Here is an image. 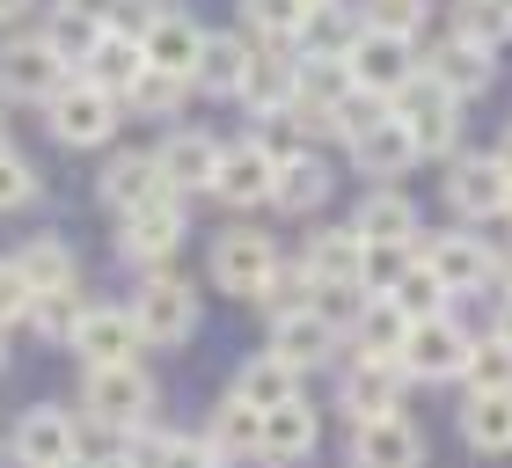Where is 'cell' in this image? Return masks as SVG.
I'll return each instance as SVG.
<instances>
[{"instance_id":"6da1fadb","label":"cell","mask_w":512,"mask_h":468,"mask_svg":"<svg viewBox=\"0 0 512 468\" xmlns=\"http://www.w3.org/2000/svg\"><path fill=\"white\" fill-rule=\"evenodd\" d=\"M454 110H461V96H447V88L425 81V74H410V81L388 96V117L417 139V154H454V132H461Z\"/></svg>"},{"instance_id":"cb8c5ba5","label":"cell","mask_w":512,"mask_h":468,"mask_svg":"<svg viewBox=\"0 0 512 468\" xmlns=\"http://www.w3.org/2000/svg\"><path fill=\"white\" fill-rule=\"evenodd\" d=\"M322 198H330V169H322L308 147L286 154V161L271 169V205H286V213H315Z\"/></svg>"},{"instance_id":"8d00e7d4","label":"cell","mask_w":512,"mask_h":468,"mask_svg":"<svg viewBox=\"0 0 512 468\" xmlns=\"http://www.w3.org/2000/svg\"><path fill=\"white\" fill-rule=\"evenodd\" d=\"M183 88H191V81H176V74H154V66H139V74L118 88V103H132L139 117H169Z\"/></svg>"},{"instance_id":"52a82bcc","label":"cell","mask_w":512,"mask_h":468,"mask_svg":"<svg viewBox=\"0 0 512 468\" xmlns=\"http://www.w3.org/2000/svg\"><path fill=\"white\" fill-rule=\"evenodd\" d=\"M59 81H66V59H59L44 37H8V44H0V96L44 103Z\"/></svg>"},{"instance_id":"e575fe53","label":"cell","mask_w":512,"mask_h":468,"mask_svg":"<svg viewBox=\"0 0 512 468\" xmlns=\"http://www.w3.org/2000/svg\"><path fill=\"white\" fill-rule=\"evenodd\" d=\"M139 66H147V59H139V44L118 37V30H103L96 44H88V74H81V81H96V88H110V96H118Z\"/></svg>"},{"instance_id":"3957f363","label":"cell","mask_w":512,"mask_h":468,"mask_svg":"<svg viewBox=\"0 0 512 468\" xmlns=\"http://www.w3.org/2000/svg\"><path fill=\"white\" fill-rule=\"evenodd\" d=\"M44 110H52V139L59 147H103L110 132H118V96L110 88H96V81H74V88H52L44 96Z\"/></svg>"},{"instance_id":"ee69618b","label":"cell","mask_w":512,"mask_h":468,"mask_svg":"<svg viewBox=\"0 0 512 468\" xmlns=\"http://www.w3.org/2000/svg\"><path fill=\"white\" fill-rule=\"evenodd\" d=\"M22 315H30L44 337H66L81 322V300H74V286H52V293H30V308H22Z\"/></svg>"},{"instance_id":"4dcf8cb0","label":"cell","mask_w":512,"mask_h":468,"mask_svg":"<svg viewBox=\"0 0 512 468\" xmlns=\"http://www.w3.org/2000/svg\"><path fill=\"white\" fill-rule=\"evenodd\" d=\"M242 74H249V44H242V37H205V44H198V66H191L198 88H213V96H235Z\"/></svg>"},{"instance_id":"ac0fdd59","label":"cell","mask_w":512,"mask_h":468,"mask_svg":"<svg viewBox=\"0 0 512 468\" xmlns=\"http://www.w3.org/2000/svg\"><path fill=\"white\" fill-rule=\"evenodd\" d=\"M403 381H410V373L395 359H359L352 373H344V410H352V425H366V417H395Z\"/></svg>"},{"instance_id":"d6a6232c","label":"cell","mask_w":512,"mask_h":468,"mask_svg":"<svg viewBox=\"0 0 512 468\" xmlns=\"http://www.w3.org/2000/svg\"><path fill=\"white\" fill-rule=\"evenodd\" d=\"M461 439L483 454H505L512 447V395H469V410H461Z\"/></svg>"},{"instance_id":"ba28073f","label":"cell","mask_w":512,"mask_h":468,"mask_svg":"<svg viewBox=\"0 0 512 468\" xmlns=\"http://www.w3.org/2000/svg\"><path fill=\"white\" fill-rule=\"evenodd\" d=\"M352 468H425V432L403 410L366 417V425H352Z\"/></svg>"},{"instance_id":"b9f144b4","label":"cell","mask_w":512,"mask_h":468,"mask_svg":"<svg viewBox=\"0 0 512 468\" xmlns=\"http://www.w3.org/2000/svg\"><path fill=\"white\" fill-rule=\"evenodd\" d=\"M461 37H476V44H498L512 37V0H461Z\"/></svg>"},{"instance_id":"d4e9b609","label":"cell","mask_w":512,"mask_h":468,"mask_svg":"<svg viewBox=\"0 0 512 468\" xmlns=\"http://www.w3.org/2000/svg\"><path fill=\"white\" fill-rule=\"evenodd\" d=\"M293 395H300V373L278 359V351H256V359H242V373H235V403L271 410V403H293Z\"/></svg>"},{"instance_id":"277c9868","label":"cell","mask_w":512,"mask_h":468,"mask_svg":"<svg viewBox=\"0 0 512 468\" xmlns=\"http://www.w3.org/2000/svg\"><path fill=\"white\" fill-rule=\"evenodd\" d=\"M344 74H352V88H366V96H395L410 74H417V59H410V37H388V30H366L359 22V37H352V52H344Z\"/></svg>"},{"instance_id":"f5cc1de1","label":"cell","mask_w":512,"mask_h":468,"mask_svg":"<svg viewBox=\"0 0 512 468\" xmlns=\"http://www.w3.org/2000/svg\"><path fill=\"white\" fill-rule=\"evenodd\" d=\"M59 468H88V461H81V454H74V461H59Z\"/></svg>"},{"instance_id":"d590c367","label":"cell","mask_w":512,"mask_h":468,"mask_svg":"<svg viewBox=\"0 0 512 468\" xmlns=\"http://www.w3.org/2000/svg\"><path fill=\"white\" fill-rule=\"evenodd\" d=\"M205 447H213L220 461H235V454H256V410L227 395V403L213 410V425H205Z\"/></svg>"},{"instance_id":"44dd1931","label":"cell","mask_w":512,"mask_h":468,"mask_svg":"<svg viewBox=\"0 0 512 468\" xmlns=\"http://www.w3.org/2000/svg\"><path fill=\"white\" fill-rule=\"evenodd\" d=\"M154 169L169 191H213V169H220V139L213 132H176L169 147L154 154Z\"/></svg>"},{"instance_id":"4316f807","label":"cell","mask_w":512,"mask_h":468,"mask_svg":"<svg viewBox=\"0 0 512 468\" xmlns=\"http://www.w3.org/2000/svg\"><path fill=\"white\" fill-rule=\"evenodd\" d=\"M352 154H359L366 176H403L410 161H417V139L395 125V117H381V125H366V132L352 139Z\"/></svg>"},{"instance_id":"ab89813d","label":"cell","mask_w":512,"mask_h":468,"mask_svg":"<svg viewBox=\"0 0 512 468\" xmlns=\"http://www.w3.org/2000/svg\"><path fill=\"white\" fill-rule=\"evenodd\" d=\"M242 15H249L256 37L286 44V37H300V15H308V0H242Z\"/></svg>"},{"instance_id":"7402d4cb","label":"cell","mask_w":512,"mask_h":468,"mask_svg":"<svg viewBox=\"0 0 512 468\" xmlns=\"http://www.w3.org/2000/svg\"><path fill=\"white\" fill-rule=\"evenodd\" d=\"M154 198H169L154 154H118L103 169V205H110V213H139V205H154Z\"/></svg>"},{"instance_id":"f1b7e54d","label":"cell","mask_w":512,"mask_h":468,"mask_svg":"<svg viewBox=\"0 0 512 468\" xmlns=\"http://www.w3.org/2000/svg\"><path fill=\"white\" fill-rule=\"evenodd\" d=\"M235 96L249 103V117H278V110L293 103V59H256L249 52V74H242Z\"/></svg>"},{"instance_id":"e0dca14e","label":"cell","mask_w":512,"mask_h":468,"mask_svg":"<svg viewBox=\"0 0 512 468\" xmlns=\"http://www.w3.org/2000/svg\"><path fill=\"white\" fill-rule=\"evenodd\" d=\"M447 198H454V213L461 220H498L505 213V198H512V176L498 169V161H454V176H447Z\"/></svg>"},{"instance_id":"7bdbcfd3","label":"cell","mask_w":512,"mask_h":468,"mask_svg":"<svg viewBox=\"0 0 512 468\" xmlns=\"http://www.w3.org/2000/svg\"><path fill=\"white\" fill-rule=\"evenodd\" d=\"M410 256H417V249H403V242H366V256H359V286H366V293H388L395 278L410 271Z\"/></svg>"},{"instance_id":"681fc988","label":"cell","mask_w":512,"mask_h":468,"mask_svg":"<svg viewBox=\"0 0 512 468\" xmlns=\"http://www.w3.org/2000/svg\"><path fill=\"white\" fill-rule=\"evenodd\" d=\"M22 15H30V0H0V30H15Z\"/></svg>"},{"instance_id":"603a6c76","label":"cell","mask_w":512,"mask_h":468,"mask_svg":"<svg viewBox=\"0 0 512 468\" xmlns=\"http://www.w3.org/2000/svg\"><path fill=\"white\" fill-rule=\"evenodd\" d=\"M352 234L359 242H417V205L403 191H366L359 198V213H352Z\"/></svg>"},{"instance_id":"484cf974","label":"cell","mask_w":512,"mask_h":468,"mask_svg":"<svg viewBox=\"0 0 512 468\" xmlns=\"http://www.w3.org/2000/svg\"><path fill=\"white\" fill-rule=\"evenodd\" d=\"M359 256H366L359 234L352 227H330V234H315V242H308V264H300V271H308L315 286H359Z\"/></svg>"},{"instance_id":"7a4b0ae2","label":"cell","mask_w":512,"mask_h":468,"mask_svg":"<svg viewBox=\"0 0 512 468\" xmlns=\"http://www.w3.org/2000/svg\"><path fill=\"white\" fill-rule=\"evenodd\" d=\"M81 410L96 417V425H110V432H132V425H147V410H154V381L132 359L125 366H88Z\"/></svg>"},{"instance_id":"5b68a950","label":"cell","mask_w":512,"mask_h":468,"mask_svg":"<svg viewBox=\"0 0 512 468\" xmlns=\"http://www.w3.org/2000/svg\"><path fill=\"white\" fill-rule=\"evenodd\" d=\"M469 330L461 322H447V315H432V322H410V337H403V351H395V366L403 373H417V381H454L461 366H469Z\"/></svg>"},{"instance_id":"60d3db41","label":"cell","mask_w":512,"mask_h":468,"mask_svg":"<svg viewBox=\"0 0 512 468\" xmlns=\"http://www.w3.org/2000/svg\"><path fill=\"white\" fill-rule=\"evenodd\" d=\"M308 293H315V278L300 271V264H293V271H286V264H271V278H264V286H256L249 300H264L271 315H293V308H308Z\"/></svg>"},{"instance_id":"5bb4252c","label":"cell","mask_w":512,"mask_h":468,"mask_svg":"<svg viewBox=\"0 0 512 468\" xmlns=\"http://www.w3.org/2000/svg\"><path fill=\"white\" fill-rule=\"evenodd\" d=\"M491 74H498L491 44H476V37H461V30L425 59V81H439L447 96H483V88H491Z\"/></svg>"},{"instance_id":"836d02e7","label":"cell","mask_w":512,"mask_h":468,"mask_svg":"<svg viewBox=\"0 0 512 468\" xmlns=\"http://www.w3.org/2000/svg\"><path fill=\"white\" fill-rule=\"evenodd\" d=\"M381 300H395V315H403V322H432V315H447V286H439V278L417 264V256H410V271L395 278Z\"/></svg>"},{"instance_id":"4fadbf2b","label":"cell","mask_w":512,"mask_h":468,"mask_svg":"<svg viewBox=\"0 0 512 468\" xmlns=\"http://www.w3.org/2000/svg\"><path fill=\"white\" fill-rule=\"evenodd\" d=\"M74 454H81V425L66 410H52V403L30 410L15 425V461L22 468H59V461H74Z\"/></svg>"},{"instance_id":"f35d334b","label":"cell","mask_w":512,"mask_h":468,"mask_svg":"<svg viewBox=\"0 0 512 468\" xmlns=\"http://www.w3.org/2000/svg\"><path fill=\"white\" fill-rule=\"evenodd\" d=\"M476 381V395H512V344H469V366H461Z\"/></svg>"},{"instance_id":"9a60e30c","label":"cell","mask_w":512,"mask_h":468,"mask_svg":"<svg viewBox=\"0 0 512 468\" xmlns=\"http://www.w3.org/2000/svg\"><path fill=\"white\" fill-rule=\"evenodd\" d=\"M417 264H425V271H432L447 293H469V286H483V278L498 271V264H491V249H483L476 234H432Z\"/></svg>"},{"instance_id":"f546056e","label":"cell","mask_w":512,"mask_h":468,"mask_svg":"<svg viewBox=\"0 0 512 468\" xmlns=\"http://www.w3.org/2000/svg\"><path fill=\"white\" fill-rule=\"evenodd\" d=\"M359 37V22L337 8V0H308V15H300V44H308V59H344Z\"/></svg>"},{"instance_id":"30bf717a","label":"cell","mask_w":512,"mask_h":468,"mask_svg":"<svg viewBox=\"0 0 512 468\" xmlns=\"http://www.w3.org/2000/svg\"><path fill=\"white\" fill-rule=\"evenodd\" d=\"M176 242H183L176 191L154 198V205H139V213H125V227H118V256H125V264H161V256H176Z\"/></svg>"},{"instance_id":"db71d44e","label":"cell","mask_w":512,"mask_h":468,"mask_svg":"<svg viewBox=\"0 0 512 468\" xmlns=\"http://www.w3.org/2000/svg\"><path fill=\"white\" fill-rule=\"evenodd\" d=\"M505 213H512V198H505Z\"/></svg>"},{"instance_id":"f6af8a7d","label":"cell","mask_w":512,"mask_h":468,"mask_svg":"<svg viewBox=\"0 0 512 468\" xmlns=\"http://www.w3.org/2000/svg\"><path fill=\"white\" fill-rule=\"evenodd\" d=\"M425 22V0H374L366 8V30H388V37H417Z\"/></svg>"},{"instance_id":"816d5d0a","label":"cell","mask_w":512,"mask_h":468,"mask_svg":"<svg viewBox=\"0 0 512 468\" xmlns=\"http://www.w3.org/2000/svg\"><path fill=\"white\" fill-rule=\"evenodd\" d=\"M96 468H132V461H125V454H118V461H96Z\"/></svg>"},{"instance_id":"f907efd6","label":"cell","mask_w":512,"mask_h":468,"mask_svg":"<svg viewBox=\"0 0 512 468\" xmlns=\"http://www.w3.org/2000/svg\"><path fill=\"white\" fill-rule=\"evenodd\" d=\"M498 344H512V293H505V315H498Z\"/></svg>"},{"instance_id":"8fae6325","label":"cell","mask_w":512,"mask_h":468,"mask_svg":"<svg viewBox=\"0 0 512 468\" xmlns=\"http://www.w3.org/2000/svg\"><path fill=\"white\" fill-rule=\"evenodd\" d=\"M66 344L81 351V366H125L139 351V330L125 308H81V322L66 330Z\"/></svg>"},{"instance_id":"9c48e42d","label":"cell","mask_w":512,"mask_h":468,"mask_svg":"<svg viewBox=\"0 0 512 468\" xmlns=\"http://www.w3.org/2000/svg\"><path fill=\"white\" fill-rule=\"evenodd\" d=\"M271 264H278L271 234H249V227H235V234H220V242H213V286H220V293H235V300H249L256 286H264V278H271Z\"/></svg>"},{"instance_id":"ffe728a7","label":"cell","mask_w":512,"mask_h":468,"mask_svg":"<svg viewBox=\"0 0 512 468\" xmlns=\"http://www.w3.org/2000/svg\"><path fill=\"white\" fill-rule=\"evenodd\" d=\"M271 169H278V161L256 147V139H242V147H220L213 198H227V205H264V198H271Z\"/></svg>"},{"instance_id":"7c38bea8","label":"cell","mask_w":512,"mask_h":468,"mask_svg":"<svg viewBox=\"0 0 512 468\" xmlns=\"http://www.w3.org/2000/svg\"><path fill=\"white\" fill-rule=\"evenodd\" d=\"M315 439H322V425H315V410L300 403V395H293V403L256 410V454H264V461H308Z\"/></svg>"},{"instance_id":"8992f818","label":"cell","mask_w":512,"mask_h":468,"mask_svg":"<svg viewBox=\"0 0 512 468\" xmlns=\"http://www.w3.org/2000/svg\"><path fill=\"white\" fill-rule=\"evenodd\" d=\"M132 330H139V344H154V351H169V344H183L198 330V300H191V286H176V278H154V286H139V300H132Z\"/></svg>"},{"instance_id":"7dc6e473","label":"cell","mask_w":512,"mask_h":468,"mask_svg":"<svg viewBox=\"0 0 512 468\" xmlns=\"http://www.w3.org/2000/svg\"><path fill=\"white\" fill-rule=\"evenodd\" d=\"M161 468H227L205 439H169V454H161Z\"/></svg>"},{"instance_id":"74e56055","label":"cell","mask_w":512,"mask_h":468,"mask_svg":"<svg viewBox=\"0 0 512 468\" xmlns=\"http://www.w3.org/2000/svg\"><path fill=\"white\" fill-rule=\"evenodd\" d=\"M96 37H103V22H96V15H81V8H66V0H59V15H52V30H44V44H52L66 66L88 59V44H96Z\"/></svg>"},{"instance_id":"bcb514c9","label":"cell","mask_w":512,"mask_h":468,"mask_svg":"<svg viewBox=\"0 0 512 468\" xmlns=\"http://www.w3.org/2000/svg\"><path fill=\"white\" fill-rule=\"evenodd\" d=\"M30 198H37V169L0 147V213H8V205H30Z\"/></svg>"},{"instance_id":"2e32d148","label":"cell","mask_w":512,"mask_h":468,"mask_svg":"<svg viewBox=\"0 0 512 468\" xmlns=\"http://www.w3.org/2000/svg\"><path fill=\"white\" fill-rule=\"evenodd\" d=\"M198 44L205 30L191 15H154L147 30H139V59L154 66V74H176V81H191V66H198Z\"/></svg>"},{"instance_id":"c3c4849f","label":"cell","mask_w":512,"mask_h":468,"mask_svg":"<svg viewBox=\"0 0 512 468\" xmlns=\"http://www.w3.org/2000/svg\"><path fill=\"white\" fill-rule=\"evenodd\" d=\"M22 308H30V286H22L15 264H0V330H8V322H22Z\"/></svg>"},{"instance_id":"d6986e66","label":"cell","mask_w":512,"mask_h":468,"mask_svg":"<svg viewBox=\"0 0 512 468\" xmlns=\"http://www.w3.org/2000/svg\"><path fill=\"white\" fill-rule=\"evenodd\" d=\"M337 322H322L315 308H293V315H278L271 322V351H278V359H286L293 373H308V366H322V359H330V351H337Z\"/></svg>"},{"instance_id":"1f68e13d","label":"cell","mask_w":512,"mask_h":468,"mask_svg":"<svg viewBox=\"0 0 512 468\" xmlns=\"http://www.w3.org/2000/svg\"><path fill=\"white\" fill-rule=\"evenodd\" d=\"M15 271H22V286H30V293H52V286H74V278H81L74 271V249H66L59 234H37V242L15 256Z\"/></svg>"},{"instance_id":"83f0119b","label":"cell","mask_w":512,"mask_h":468,"mask_svg":"<svg viewBox=\"0 0 512 468\" xmlns=\"http://www.w3.org/2000/svg\"><path fill=\"white\" fill-rule=\"evenodd\" d=\"M352 337H359V359H395V351H403V337H410V322L395 315V300L366 293L359 315H352Z\"/></svg>"}]
</instances>
